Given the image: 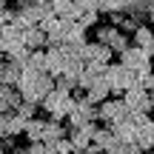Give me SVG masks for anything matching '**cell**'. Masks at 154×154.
I'll return each instance as SVG.
<instances>
[{
  "mask_svg": "<svg viewBox=\"0 0 154 154\" xmlns=\"http://www.w3.org/2000/svg\"><path fill=\"white\" fill-rule=\"evenodd\" d=\"M40 109H43L49 117H54V120H66V114L74 109V97H72V91L51 88V91L40 100Z\"/></svg>",
  "mask_w": 154,
  "mask_h": 154,
  "instance_id": "obj_3",
  "label": "cell"
},
{
  "mask_svg": "<svg viewBox=\"0 0 154 154\" xmlns=\"http://www.w3.org/2000/svg\"><path fill=\"white\" fill-rule=\"evenodd\" d=\"M123 117H128V109H126V103L123 100H117V97H106L103 103H97V120H103V123H117V120H123Z\"/></svg>",
  "mask_w": 154,
  "mask_h": 154,
  "instance_id": "obj_5",
  "label": "cell"
},
{
  "mask_svg": "<svg viewBox=\"0 0 154 154\" xmlns=\"http://www.w3.org/2000/svg\"><path fill=\"white\" fill-rule=\"evenodd\" d=\"M72 3H74V9L80 11V14H83V11H100L97 9V0H72ZM80 14H77V17H80Z\"/></svg>",
  "mask_w": 154,
  "mask_h": 154,
  "instance_id": "obj_29",
  "label": "cell"
},
{
  "mask_svg": "<svg viewBox=\"0 0 154 154\" xmlns=\"http://www.w3.org/2000/svg\"><path fill=\"white\" fill-rule=\"evenodd\" d=\"M20 74H23V66H20V63H14L11 57H6L3 66H0V86H17Z\"/></svg>",
  "mask_w": 154,
  "mask_h": 154,
  "instance_id": "obj_13",
  "label": "cell"
},
{
  "mask_svg": "<svg viewBox=\"0 0 154 154\" xmlns=\"http://www.w3.org/2000/svg\"><path fill=\"white\" fill-rule=\"evenodd\" d=\"M131 43L140 46V49H151L154 46V29L149 26V23H140V26L131 32Z\"/></svg>",
  "mask_w": 154,
  "mask_h": 154,
  "instance_id": "obj_16",
  "label": "cell"
},
{
  "mask_svg": "<svg viewBox=\"0 0 154 154\" xmlns=\"http://www.w3.org/2000/svg\"><path fill=\"white\" fill-rule=\"evenodd\" d=\"M23 46H26V49H43L46 46V32L40 26L23 29Z\"/></svg>",
  "mask_w": 154,
  "mask_h": 154,
  "instance_id": "obj_17",
  "label": "cell"
},
{
  "mask_svg": "<svg viewBox=\"0 0 154 154\" xmlns=\"http://www.w3.org/2000/svg\"><path fill=\"white\" fill-rule=\"evenodd\" d=\"M20 91L17 86H0V111H14V106L20 103Z\"/></svg>",
  "mask_w": 154,
  "mask_h": 154,
  "instance_id": "obj_18",
  "label": "cell"
},
{
  "mask_svg": "<svg viewBox=\"0 0 154 154\" xmlns=\"http://www.w3.org/2000/svg\"><path fill=\"white\" fill-rule=\"evenodd\" d=\"M72 154H77V151H72Z\"/></svg>",
  "mask_w": 154,
  "mask_h": 154,
  "instance_id": "obj_37",
  "label": "cell"
},
{
  "mask_svg": "<svg viewBox=\"0 0 154 154\" xmlns=\"http://www.w3.org/2000/svg\"><path fill=\"white\" fill-rule=\"evenodd\" d=\"M86 60H91V63H100V66H109L111 60H114V51L109 49V46H103V43H86Z\"/></svg>",
  "mask_w": 154,
  "mask_h": 154,
  "instance_id": "obj_10",
  "label": "cell"
},
{
  "mask_svg": "<svg viewBox=\"0 0 154 154\" xmlns=\"http://www.w3.org/2000/svg\"><path fill=\"white\" fill-rule=\"evenodd\" d=\"M111 134H114L120 143H134V137H137V126L131 123V117H123V120L111 123Z\"/></svg>",
  "mask_w": 154,
  "mask_h": 154,
  "instance_id": "obj_11",
  "label": "cell"
},
{
  "mask_svg": "<svg viewBox=\"0 0 154 154\" xmlns=\"http://www.w3.org/2000/svg\"><path fill=\"white\" fill-rule=\"evenodd\" d=\"M54 88V77L49 72H23L20 80H17V91H20L23 100H32V103L40 106V100Z\"/></svg>",
  "mask_w": 154,
  "mask_h": 154,
  "instance_id": "obj_1",
  "label": "cell"
},
{
  "mask_svg": "<svg viewBox=\"0 0 154 154\" xmlns=\"http://www.w3.org/2000/svg\"><path fill=\"white\" fill-rule=\"evenodd\" d=\"M117 34H120V29L117 26H111V23H106V26H94V40H97V43H103V46H111V40L117 37Z\"/></svg>",
  "mask_w": 154,
  "mask_h": 154,
  "instance_id": "obj_23",
  "label": "cell"
},
{
  "mask_svg": "<svg viewBox=\"0 0 154 154\" xmlns=\"http://www.w3.org/2000/svg\"><path fill=\"white\" fill-rule=\"evenodd\" d=\"M14 114H20L23 120H32V117L37 114V103H32V100H20V103L14 106Z\"/></svg>",
  "mask_w": 154,
  "mask_h": 154,
  "instance_id": "obj_25",
  "label": "cell"
},
{
  "mask_svg": "<svg viewBox=\"0 0 154 154\" xmlns=\"http://www.w3.org/2000/svg\"><path fill=\"white\" fill-rule=\"evenodd\" d=\"M23 72H46V51L43 49H32L23 63Z\"/></svg>",
  "mask_w": 154,
  "mask_h": 154,
  "instance_id": "obj_22",
  "label": "cell"
},
{
  "mask_svg": "<svg viewBox=\"0 0 154 154\" xmlns=\"http://www.w3.org/2000/svg\"><path fill=\"white\" fill-rule=\"evenodd\" d=\"M43 128H46V120L34 114L32 120H26V128H23V134H26L29 143H37V140H43Z\"/></svg>",
  "mask_w": 154,
  "mask_h": 154,
  "instance_id": "obj_20",
  "label": "cell"
},
{
  "mask_svg": "<svg viewBox=\"0 0 154 154\" xmlns=\"http://www.w3.org/2000/svg\"><path fill=\"white\" fill-rule=\"evenodd\" d=\"M143 86H146V88H154V69L149 72V77H146V83H143Z\"/></svg>",
  "mask_w": 154,
  "mask_h": 154,
  "instance_id": "obj_31",
  "label": "cell"
},
{
  "mask_svg": "<svg viewBox=\"0 0 154 154\" xmlns=\"http://www.w3.org/2000/svg\"><path fill=\"white\" fill-rule=\"evenodd\" d=\"M149 54H151V66H154V46H151V49H149Z\"/></svg>",
  "mask_w": 154,
  "mask_h": 154,
  "instance_id": "obj_33",
  "label": "cell"
},
{
  "mask_svg": "<svg viewBox=\"0 0 154 154\" xmlns=\"http://www.w3.org/2000/svg\"><path fill=\"white\" fill-rule=\"evenodd\" d=\"M149 111H154V88H149Z\"/></svg>",
  "mask_w": 154,
  "mask_h": 154,
  "instance_id": "obj_32",
  "label": "cell"
},
{
  "mask_svg": "<svg viewBox=\"0 0 154 154\" xmlns=\"http://www.w3.org/2000/svg\"><path fill=\"white\" fill-rule=\"evenodd\" d=\"M94 131H97V120H88V123H80V126H72V128H69V134H66V137L72 140L74 151H83V149H86L88 143H91Z\"/></svg>",
  "mask_w": 154,
  "mask_h": 154,
  "instance_id": "obj_6",
  "label": "cell"
},
{
  "mask_svg": "<svg viewBox=\"0 0 154 154\" xmlns=\"http://www.w3.org/2000/svg\"><path fill=\"white\" fill-rule=\"evenodd\" d=\"M149 154H154V149H149Z\"/></svg>",
  "mask_w": 154,
  "mask_h": 154,
  "instance_id": "obj_36",
  "label": "cell"
},
{
  "mask_svg": "<svg viewBox=\"0 0 154 154\" xmlns=\"http://www.w3.org/2000/svg\"><path fill=\"white\" fill-rule=\"evenodd\" d=\"M66 66H69V60H66L63 46H49V49H46V72L51 77H57V74L66 72Z\"/></svg>",
  "mask_w": 154,
  "mask_h": 154,
  "instance_id": "obj_9",
  "label": "cell"
},
{
  "mask_svg": "<svg viewBox=\"0 0 154 154\" xmlns=\"http://www.w3.org/2000/svg\"><path fill=\"white\" fill-rule=\"evenodd\" d=\"M23 128H26V120H23L20 114H14V111H6V123H3V128H0V134H3V137H20Z\"/></svg>",
  "mask_w": 154,
  "mask_h": 154,
  "instance_id": "obj_14",
  "label": "cell"
},
{
  "mask_svg": "<svg viewBox=\"0 0 154 154\" xmlns=\"http://www.w3.org/2000/svg\"><path fill=\"white\" fill-rule=\"evenodd\" d=\"M103 77H106V83H109V88H111L114 94H123L126 88L140 86L137 77H134V72H128L123 63H109V66H106V72H103Z\"/></svg>",
  "mask_w": 154,
  "mask_h": 154,
  "instance_id": "obj_4",
  "label": "cell"
},
{
  "mask_svg": "<svg viewBox=\"0 0 154 154\" xmlns=\"http://www.w3.org/2000/svg\"><path fill=\"white\" fill-rule=\"evenodd\" d=\"M109 94H111V88H109V83H106V77L100 74V77H94V80H91V86L83 91V97H86V100H91V103L97 106V103H103Z\"/></svg>",
  "mask_w": 154,
  "mask_h": 154,
  "instance_id": "obj_12",
  "label": "cell"
},
{
  "mask_svg": "<svg viewBox=\"0 0 154 154\" xmlns=\"http://www.w3.org/2000/svg\"><path fill=\"white\" fill-rule=\"evenodd\" d=\"M3 6H6V0H0V9H3Z\"/></svg>",
  "mask_w": 154,
  "mask_h": 154,
  "instance_id": "obj_35",
  "label": "cell"
},
{
  "mask_svg": "<svg viewBox=\"0 0 154 154\" xmlns=\"http://www.w3.org/2000/svg\"><path fill=\"white\" fill-rule=\"evenodd\" d=\"M120 63L128 69V72H134V77H137V83L143 86L146 83V77H149V72H151V54H149V49H140V46H128V49H123L120 54Z\"/></svg>",
  "mask_w": 154,
  "mask_h": 154,
  "instance_id": "obj_2",
  "label": "cell"
},
{
  "mask_svg": "<svg viewBox=\"0 0 154 154\" xmlns=\"http://www.w3.org/2000/svg\"><path fill=\"white\" fill-rule=\"evenodd\" d=\"M100 11H126V0H97Z\"/></svg>",
  "mask_w": 154,
  "mask_h": 154,
  "instance_id": "obj_26",
  "label": "cell"
},
{
  "mask_svg": "<svg viewBox=\"0 0 154 154\" xmlns=\"http://www.w3.org/2000/svg\"><path fill=\"white\" fill-rule=\"evenodd\" d=\"M77 23H80L83 29H91V26H97V23H100V11H83V14L77 17Z\"/></svg>",
  "mask_w": 154,
  "mask_h": 154,
  "instance_id": "obj_27",
  "label": "cell"
},
{
  "mask_svg": "<svg viewBox=\"0 0 154 154\" xmlns=\"http://www.w3.org/2000/svg\"><path fill=\"white\" fill-rule=\"evenodd\" d=\"M134 143H137L143 151L154 149V120L143 123V126H137V137H134Z\"/></svg>",
  "mask_w": 154,
  "mask_h": 154,
  "instance_id": "obj_19",
  "label": "cell"
},
{
  "mask_svg": "<svg viewBox=\"0 0 154 154\" xmlns=\"http://www.w3.org/2000/svg\"><path fill=\"white\" fill-rule=\"evenodd\" d=\"M23 154H54V151H51L43 140H37V143H29V149L23 151Z\"/></svg>",
  "mask_w": 154,
  "mask_h": 154,
  "instance_id": "obj_30",
  "label": "cell"
},
{
  "mask_svg": "<svg viewBox=\"0 0 154 154\" xmlns=\"http://www.w3.org/2000/svg\"><path fill=\"white\" fill-rule=\"evenodd\" d=\"M69 134V128L63 126V120H54V117H49L46 120V128H43V143H57V140H63Z\"/></svg>",
  "mask_w": 154,
  "mask_h": 154,
  "instance_id": "obj_15",
  "label": "cell"
},
{
  "mask_svg": "<svg viewBox=\"0 0 154 154\" xmlns=\"http://www.w3.org/2000/svg\"><path fill=\"white\" fill-rule=\"evenodd\" d=\"M103 154H143V149H140L137 143H120L117 149H111V151H103Z\"/></svg>",
  "mask_w": 154,
  "mask_h": 154,
  "instance_id": "obj_28",
  "label": "cell"
},
{
  "mask_svg": "<svg viewBox=\"0 0 154 154\" xmlns=\"http://www.w3.org/2000/svg\"><path fill=\"white\" fill-rule=\"evenodd\" d=\"M123 103L128 111H149V88L146 86H131L123 91Z\"/></svg>",
  "mask_w": 154,
  "mask_h": 154,
  "instance_id": "obj_8",
  "label": "cell"
},
{
  "mask_svg": "<svg viewBox=\"0 0 154 154\" xmlns=\"http://www.w3.org/2000/svg\"><path fill=\"white\" fill-rule=\"evenodd\" d=\"M49 3H51L54 17H63V20H77V14H80V11L74 9L72 0H49Z\"/></svg>",
  "mask_w": 154,
  "mask_h": 154,
  "instance_id": "obj_21",
  "label": "cell"
},
{
  "mask_svg": "<svg viewBox=\"0 0 154 154\" xmlns=\"http://www.w3.org/2000/svg\"><path fill=\"white\" fill-rule=\"evenodd\" d=\"M3 60H6V54H3V51H0V66H3Z\"/></svg>",
  "mask_w": 154,
  "mask_h": 154,
  "instance_id": "obj_34",
  "label": "cell"
},
{
  "mask_svg": "<svg viewBox=\"0 0 154 154\" xmlns=\"http://www.w3.org/2000/svg\"><path fill=\"white\" fill-rule=\"evenodd\" d=\"M17 49H23V32L14 29L11 23H6V26L0 29V51L9 57V54H14Z\"/></svg>",
  "mask_w": 154,
  "mask_h": 154,
  "instance_id": "obj_7",
  "label": "cell"
},
{
  "mask_svg": "<svg viewBox=\"0 0 154 154\" xmlns=\"http://www.w3.org/2000/svg\"><path fill=\"white\" fill-rule=\"evenodd\" d=\"M66 43H86V29H83L77 20H69V29H66Z\"/></svg>",
  "mask_w": 154,
  "mask_h": 154,
  "instance_id": "obj_24",
  "label": "cell"
}]
</instances>
